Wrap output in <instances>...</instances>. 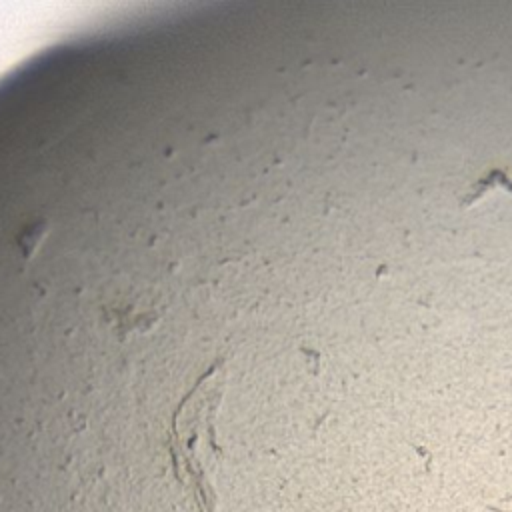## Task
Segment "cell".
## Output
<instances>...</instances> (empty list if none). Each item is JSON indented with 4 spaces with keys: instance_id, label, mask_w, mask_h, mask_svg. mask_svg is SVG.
Returning a JSON list of instances; mask_svg holds the SVG:
<instances>
[{
    "instance_id": "obj_1",
    "label": "cell",
    "mask_w": 512,
    "mask_h": 512,
    "mask_svg": "<svg viewBox=\"0 0 512 512\" xmlns=\"http://www.w3.org/2000/svg\"><path fill=\"white\" fill-rule=\"evenodd\" d=\"M222 394V376L210 368L172 416L168 452L176 478L186 484L200 512H216V490L208 474L202 446L214 444L210 414Z\"/></svg>"
}]
</instances>
